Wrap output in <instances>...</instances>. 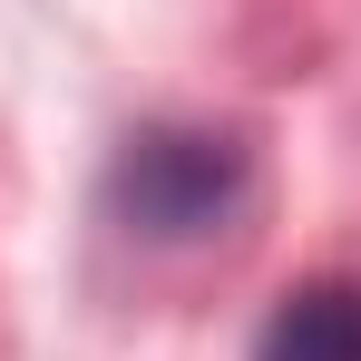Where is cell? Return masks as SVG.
<instances>
[{
    "label": "cell",
    "mask_w": 361,
    "mask_h": 361,
    "mask_svg": "<svg viewBox=\"0 0 361 361\" xmlns=\"http://www.w3.org/2000/svg\"><path fill=\"white\" fill-rule=\"evenodd\" d=\"M108 205L147 244H195L244 205V147L215 127H147L108 166Z\"/></svg>",
    "instance_id": "1"
},
{
    "label": "cell",
    "mask_w": 361,
    "mask_h": 361,
    "mask_svg": "<svg viewBox=\"0 0 361 361\" xmlns=\"http://www.w3.org/2000/svg\"><path fill=\"white\" fill-rule=\"evenodd\" d=\"M254 361H361V283H302L274 302Z\"/></svg>",
    "instance_id": "2"
}]
</instances>
